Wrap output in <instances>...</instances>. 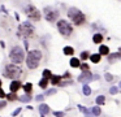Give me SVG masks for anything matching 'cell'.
<instances>
[{
	"instance_id": "6da1fadb",
	"label": "cell",
	"mask_w": 121,
	"mask_h": 117,
	"mask_svg": "<svg viewBox=\"0 0 121 117\" xmlns=\"http://www.w3.org/2000/svg\"><path fill=\"white\" fill-rule=\"evenodd\" d=\"M40 60H42V52L38 49H31L29 51L26 56V65L29 69H37L39 65Z\"/></svg>"
},
{
	"instance_id": "7a4b0ae2",
	"label": "cell",
	"mask_w": 121,
	"mask_h": 117,
	"mask_svg": "<svg viewBox=\"0 0 121 117\" xmlns=\"http://www.w3.org/2000/svg\"><path fill=\"white\" fill-rule=\"evenodd\" d=\"M68 17L70 18V20L73 21V23L77 26H81L86 22V16H85L79 9H77V8H74V7L68 9Z\"/></svg>"
},
{
	"instance_id": "3957f363",
	"label": "cell",
	"mask_w": 121,
	"mask_h": 117,
	"mask_svg": "<svg viewBox=\"0 0 121 117\" xmlns=\"http://www.w3.org/2000/svg\"><path fill=\"white\" fill-rule=\"evenodd\" d=\"M34 34V26L30 22H22L21 25L18 26V30H17V35L22 39H26L33 36Z\"/></svg>"
},
{
	"instance_id": "277c9868",
	"label": "cell",
	"mask_w": 121,
	"mask_h": 117,
	"mask_svg": "<svg viewBox=\"0 0 121 117\" xmlns=\"http://www.w3.org/2000/svg\"><path fill=\"white\" fill-rule=\"evenodd\" d=\"M9 59H11V61L14 62V64H21V62L24 61V59H25L24 49H22L20 46L13 47V48L11 49V52H9Z\"/></svg>"
},
{
	"instance_id": "5b68a950",
	"label": "cell",
	"mask_w": 121,
	"mask_h": 117,
	"mask_svg": "<svg viewBox=\"0 0 121 117\" xmlns=\"http://www.w3.org/2000/svg\"><path fill=\"white\" fill-rule=\"evenodd\" d=\"M22 74V69L18 66V65H13L9 64L5 66V72H4V75L7 78H18L21 77Z\"/></svg>"
},
{
	"instance_id": "8992f818",
	"label": "cell",
	"mask_w": 121,
	"mask_h": 117,
	"mask_svg": "<svg viewBox=\"0 0 121 117\" xmlns=\"http://www.w3.org/2000/svg\"><path fill=\"white\" fill-rule=\"evenodd\" d=\"M57 30L61 35L64 36H69L72 33H73V26L65 20H60L57 21Z\"/></svg>"
},
{
	"instance_id": "52a82bcc",
	"label": "cell",
	"mask_w": 121,
	"mask_h": 117,
	"mask_svg": "<svg viewBox=\"0 0 121 117\" xmlns=\"http://www.w3.org/2000/svg\"><path fill=\"white\" fill-rule=\"evenodd\" d=\"M43 12H44V17L48 22H55L59 18V14H60L59 10H56L55 8H52V7H46Z\"/></svg>"
},
{
	"instance_id": "ba28073f",
	"label": "cell",
	"mask_w": 121,
	"mask_h": 117,
	"mask_svg": "<svg viewBox=\"0 0 121 117\" xmlns=\"http://www.w3.org/2000/svg\"><path fill=\"white\" fill-rule=\"evenodd\" d=\"M25 13H26V16L29 18H31V21H39L40 20V12L31 4L25 8Z\"/></svg>"
},
{
	"instance_id": "9c48e42d",
	"label": "cell",
	"mask_w": 121,
	"mask_h": 117,
	"mask_svg": "<svg viewBox=\"0 0 121 117\" xmlns=\"http://www.w3.org/2000/svg\"><path fill=\"white\" fill-rule=\"evenodd\" d=\"M94 79V77H92V74L90 73V70H87V72H82V74L78 77V82L83 83V85H87V83L90 82V81Z\"/></svg>"
},
{
	"instance_id": "30bf717a",
	"label": "cell",
	"mask_w": 121,
	"mask_h": 117,
	"mask_svg": "<svg viewBox=\"0 0 121 117\" xmlns=\"http://www.w3.org/2000/svg\"><path fill=\"white\" fill-rule=\"evenodd\" d=\"M9 88H11V92H16V91H18L21 88V82L20 81H13L11 83V86H9Z\"/></svg>"
},
{
	"instance_id": "8fae6325",
	"label": "cell",
	"mask_w": 121,
	"mask_h": 117,
	"mask_svg": "<svg viewBox=\"0 0 121 117\" xmlns=\"http://www.w3.org/2000/svg\"><path fill=\"white\" fill-rule=\"evenodd\" d=\"M92 42H94L95 44H100L103 42V34L100 33H95L94 36H92Z\"/></svg>"
},
{
	"instance_id": "7c38bea8",
	"label": "cell",
	"mask_w": 121,
	"mask_h": 117,
	"mask_svg": "<svg viewBox=\"0 0 121 117\" xmlns=\"http://www.w3.org/2000/svg\"><path fill=\"white\" fill-rule=\"evenodd\" d=\"M61 79H63L61 75H52V77H51V83H52L53 86H57L61 83Z\"/></svg>"
},
{
	"instance_id": "4fadbf2b",
	"label": "cell",
	"mask_w": 121,
	"mask_h": 117,
	"mask_svg": "<svg viewBox=\"0 0 121 117\" xmlns=\"http://www.w3.org/2000/svg\"><path fill=\"white\" fill-rule=\"evenodd\" d=\"M39 112H40V114H47L48 112H50V107L47 105V104H40L39 105Z\"/></svg>"
},
{
	"instance_id": "5bb4252c",
	"label": "cell",
	"mask_w": 121,
	"mask_h": 117,
	"mask_svg": "<svg viewBox=\"0 0 121 117\" xmlns=\"http://www.w3.org/2000/svg\"><path fill=\"white\" fill-rule=\"evenodd\" d=\"M90 60H91V62H94V64H96V62H99L100 60H102V55H99V53L90 55Z\"/></svg>"
},
{
	"instance_id": "9a60e30c",
	"label": "cell",
	"mask_w": 121,
	"mask_h": 117,
	"mask_svg": "<svg viewBox=\"0 0 121 117\" xmlns=\"http://www.w3.org/2000/svg\"><path fill=\"white\" fill-rule=\"evenodd\" d=\"M70 66L72 68H79V66H81L79 59H77V57H72V59H70Z\"/></svg>"
},
{
	"instance_id": "2e32d148",
	"label": "cell",
	"mask_w": 121,
	"mask_h": 117,
	"mask_svg": "<svg viewBox=\"0 0 121 117\" xmlns=\"http://www.w3.org/2000/svg\"><path fill=\"white\" fill-rule=\"evenodd\" d=\"M99 55H109V48L104 44H102L99 47Z\"/></svg>"
},
{
	"instance_id": "e0dca14e",
	"label": "cell",
	"mask_w": 121,
	"mask_h": 117,
	"mask_svg": "<svg viewBox=\"0 0 121 117\" xmlns=\"http://www.w3.org/2000/svg\"><path fill=\"white\" fill-rule=\"evenodd\" d=\"M64 55H66V56H72V55H74V49H73V47H69V46H66V47H64Z\"/></svg>"
},
{
	"instance_id": "ac0fdd59",
	"label": "cell",
	"mask_w": 121,
	"mask_h": 117,
	"mask_svg": "<svg viewBox=\"0 0 121 117\" xmlns=\"http://www.w3.org/2000/svg\"><path fill=\"white\" fill-rule=\"evenodd\" d=\"M120 53H121V52H117V53H111V55H108V61H109V62H113L116 59H121Z\"/></svg>"
},
{
	"instance_id": "d6986e66",
	"label": "cell",
	"mask_w": 121,
	"mask_h": 117,
	"mask_svg": "<svg viewBox=\"0 0 121 117\" xmlns=\"http://www.w3.org/2000/svg\"><path fill=\"white\" fill-rule=\"evenodd\" d=\"M78 109H79V111H81V112H82V113H83L86 117H91V113H90V112L87 111V109L85 108L83 105H78Z\"/></svg>"
},
{
	"instance_id": "ffe728a7",
	"label": "cell",
	"mask_w": 121,
	"mask_h": 117,
	"mask_svg": "<svg viewBox=\"0 0 121 117\" xmlns=\"http://www.w3.org/2000/svg\"><path fill=\"white\" fill-rule=\"evenodd\" d=\"M39 86H40L42 88H46V87H47V86H48V79H47V78H42V79L39 81Z\"/></svg>"
},
{
	"instance_id": "44dd1931",
	"label": "cell",
	"mask_w": 121,
	"mask_h": 117,
	"mask_svg": "<svg viewBox=\"0 0 121 117\" xmlns=\"http://www.w3.org/2000/svg\"><path fill=\"white\" fill-rule=\"evenodd\" d=\"M51 77H52V73H51V70H48V69H44V70H43V78L51 79Z\"/></svg>"
},
{
	"instance_id": "7402d4cb",
	"label": "cell",
	"mask_w": 121,
	"mask_h": 117,
	"mask_svg": "<svg viewBox=\"0 0 121 117\" xmlns=\"http://www.w3.org/2000/svg\"><path fill=\"white\" fill-rule=\"evenodd\" d=\"M18 99H20L21 101H24V103H27V101L31 100V96H30L29 94H26V95H22L21 98H18Z\"/></svg>"
},
{
	"instance_id": "603a6c76",
	"label": "cell",
	"mask_w": 121,
	"mask_h": 117,
	"mask_svg": "<svg viewBox=\"0 0 121 117\" xmlns=\"http://www.w3.org/2000/svg\"><path fill=\"white\" fill-rule=\"evenodd\" d=\"M104 101H105V98L103 95H99L96 98V104H98V105H103V104H104Z\"/></svg>"
},
{
	"instance_id": "cb8c5ba5",
	"label": "cell",
	"mask_w": 121,
	"mask_h": 117,
	"mask_svg": "<svg viewBox=\"0 0 121 117\" xmlns=\"http://www.w3.org/2000/svg\"><path fill=\"white\" fill-rule=\"evenodd\" d=\"M24 90H25V92H26V94L31 92V90H33V85H31V83H26V85L24 86Z\"/></svg>"
},
{
	"instance_id": "d4e9b609",
	"label": "cell",
	"mask_w": 121,
	"mask_h": 117,
	"mask_svg": "<svg viewBox=\"0 0 121 117\" xmlns=\"http://www.w3.org/2000/svg\"><path fill=\"white\" fill-rule=\"evenodd\" d=\"M83 94H85L86 96H89L90 94H91V88L89 87V85H85V86H83Z\"/></svg>"
},
{
	"instance_id": "484cf974",
	"label": "cell",
	"mask_w": 121,
	"mask_h": 117,
	"mask_svg": "<svg viewBox=\"0 0 121 117\" xmlns=\"http://www.w3.org/2000/svg\"><path fill=\"white\" fill-rule=\"evenodd\" d=\"M7 98H8V100H12V101H13V100H16V99H18V98H17V95H16L14 92L8 94V95H7Z\"/></svg>"
},
{
	"instance_id": "4316f807",
	"label": "cell",
	"mask_w": 121,
	"mask_h": 117,
	"mask_svg": "<svg viewBox=\"0 0 121 117\" xmlns=\"http://www.w3.org/2000/svg\"><path fill=\"white\" fill-rule=\"evenodd\" d=\"M89 57H90V53H89L87 51H83V52L81 53V59H82V60H87Z\"/></svg>"
},
{
	"instance_id": "83f0119b",
	"label": "cell",
	"mask_w": 121,
	"mask_h": 117,
	"mask_svg": "<svg viewBox=\"0 0 121 117\" xmlns=\"http://www.w3.org/2000/svg\"><path fill=\"white\" fill-rule=\"evenodd\" d=\"M92 114H94V116H99L100 114V108L99 107H94V108H92Z\"/></svg>"
},
{
	"instance_id": "f1b7e54d",
	"label": "cell",
	"mask_w": 121,
	"mask_h": 117,
	"mask_svg": "<svg viewBox=\"0 0 121 117\" xmlns=\"http://www.w3.org/2000/svg\"><path fill=\"white\" fill-rule=\"evenodd\" d=\"M109 92L112 94V95H115V94H117V92H118V87H117V86H112V87L109 88Z\"/></svg>"
},
{
	"instance_id": "f546056e",
	"label": "cell",
	"mask_w": 121,
	"mask_h": 117,
	"mask_svg": "<svg viewBox=\"0 0 121 117\" xmlns=\"http://www.w3.org/2000/svg\"><path fill=\"white\" fill-rule=\"evenodd\" d=\"M79 68H81L82 72H87V70H90V68H89V65H87V64H81V66H79Z\"/></svg>"
},
{
	"instance_id": "4dcf8cb0",
	"label": "cell",
	"mask_w": 121,
	"mask_h": 117,
	"mask_svg": "<svg viewBox=\"0 0 121 117\" xmlns=\"http://www.w3.org/2000/svg\"><path fill=\"white\" fill-rule=\"evenodd\" d=\"M112 79H113V75H112V74H109V73H105V81L111 82Z\"/></svg>"
},
{
	"instance_id": "1f68e13d",
	"label": "cell",
	"mask_w": 121,
	"mask_h": 117,
	"mask_svg": "<svg viewBox=\"0 0 121 117\" xmlns=\"http://www.w3.org/2000/svg\"><path fill=\"white\" fill-rule=\"evenodd\" d=\"M53 94H56V90H55V88H52V90H48L47 91V92H46V95H53Z\"/></svg>"
},
{
	"instance_id": "d6a6232c",
	"label": "cell",
	"mask_w": 121,
	"mask_h": 117,
	"mask_svg": "<svg viewBox=\"0 0 121 117\" xmlns=\"http://www.w3.org/2000/svg\"><path fill=\"white\" fill-rule=\"evenodd\" d=\"M56 117H64V112H53Z\"/></svg>"
},
{
	"instance_id": "836d02e7",
	"label": "cell",
	"mask_w": 121,
	"mask_h": 117,
	"mask_svg": "<svg viewBox=\"0 0 121 117\" xmlns=\"http://www.w3.org/2000/svg\"><path fill=\"white\" fill-rule=\"evenodd\" d=\"M5 94H4V91L3 90H1V88H0V98H1V99H3V98H5Z\"/></svg>"
},
{
	"instance_id": "e575fe53",
	"label": "cell",
	"mask_w": 121,
	"mask_h": 117,
	"mask_svg": "<svg viewBox=\"0 0 121 117\" xmlns=\"http://www.w3.org/2000/svg\"><path fill=\"white\" fill-rule=\"evenodd\" d=\"M20 112H21V108H17V109H16V111H14V112H13V116H17V114H18V113H20Z\"/></svg>"
},
{
	"instance_id": "d590c367",
	"label": "cell",
	"mask_w": 121,
	"mask_h": 117,
	"mask_svg": "<svg viewBox=\"0 0 121 117\" xmlns=\"http://www.w3.org/2000/svg\"><path fill=\"white\" fill-rule=\"evenodd\" d=\"M63 78H70V73H69V72H66L65 74L63 75Z\"/></svg>"
},
{
	"instance_id": "8d00e7d4",
	"label": "cell",
	"mask_w": 121,
	"mask_h": 117,
	"mask_svg": "<svg viewBox=\"0 0 121 117\" xmlns=\"http://www.w3.org/2000/svg\"><path fill=\"white\" fill-rule=\"evenodd\" d=\"M5 105H7V103H5V101H0V108H4Z\"/></svg>"
},
{
	"instance_id": "74e56055",
	"label": "cell",
	"mask_w": 121,
	"mask_h": 117,
	"mask_svg": "<svg viewBox=\"0 0 121 117\" xmlns=\"http://www.w3.org/2000/svg\"><path fill=\"white\" fill-rule=\"evenodd\" d=\"M43 98H44L43 95H38V96H37V100H38V101H40V100H43Z\"/></svg>"
},
{
	"instance_id": "f35d334b",
	"label": "cell",
	"mask_w": 121,
	"mask_h": 117,
	"mask_svg": "<svg viewBox=\"0 0 121 117\" xmlns=\"http://www.w3.org/2000/svg\"><path fill=\"white\" fill-rule=\"evenodd\" d=\"M118 88H120V91H121V82H120V85H118Z\"/></svg>"
},
{
	"instance_id": "ab89813d",
	"label": "cell",
	"mask_w": 121,
	"mask_h": 117,
	"mask_svg": "<svg viewBox=\"0 0 121 117\" xmlns=\"http://www.w3.org/2000/svg\"><path fill=\"white\" fill-rule=\"evenodd\" d=\"M0 88H1V79H0Z\"/></svg>"
},
{
	"instance_id": "60d3db41",
	"label": "cell",
	"mask_w": 121,
	"mask_h": 117,
	"mask_svg": "<svg viewBox=\"0 0 121 117\" xmlns=\"http://www.w3.org/2000/svg\"><path fill=\"white\" fill-rule=\"evenodd\" d=\"M42 117H44V116H43V114H42Z\"/></svg>"
}]
</instances>
